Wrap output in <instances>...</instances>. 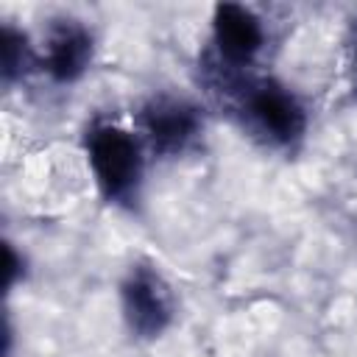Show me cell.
I'll use <instances>...</instances> for the list:
<instances>
[{"label":"cell","mask_w":357,"mask_h":357,"mask_svg":"<svg viewBox=\"0 0 357 357\" xmlns=\"http://www.w3.org/2000/svg\"><path fill=\"white\" fill-rule=\"evenodd\" d=\"M134 131L153 162H178L206 139V103L178 89H153L134 109Z\"/></svg>","instance_id":"obj_3"},{"label":"cell","mask_w":357,"mask_h":357,"mask_svg":"<svg viewBox=\"0 0 357 357\" xmlns=\"http://www.w3.org/2000/svg\"><path fill=\"white\" fill-rule=\"evenodd\" d=\"M351 73H354V92H357V31H354V42H351Z\"/></svg>","instance_id":"obj_9"},{"label":"cell","mask_w":357,"mask_h":357,"mask_svg":"<svg viewBox=\"0 0 357 357\" xmlns=\"http://www.w3.org/2000/svg\"><path fill=\"white\" fill-rule=\"evenodd\" d=\"M25 273H28L25 257H20L17 248H14V243L6 240V290L11 293L17 287V282H25Z\"/></svg>","instance_id":"obj_8"},{"label":"cell","mask_w":357,"mask_h":357,"mask_svg":"<svg viewBox=\"0 0 357 357\" xmlns=\"http://www.w3.org/2000/svg\"><path fill=\"white\" fill-rule=\"evenodd\" d=\"M117 304L126 332L142 343L159 340L178 315L173 284L148 259H137L126 268L117 284Z\"/></svg>","instance_id":"obj_5"},{"label":"cell","mask_w":357,"mask_h":357,"mask_svg":"<svg viewBox=\"0 0 357 357\" xmlns=\"http://www.w3.org/2000/svg\"><path fill=\"white\" fill-rule=\"evenodd\" d=\"M95 31L70 14L53 17L39 42V67L56 86H75L95 64Z\"/></svg>","instance_id":"obj_6"},{"label":"cell","mask_w":357,"mask_h":357,"mask_svg":"<svg viewBox=\"0 0 357 357\" xmlns=\"http://www.w3.org/2000/svg\"><path fill=\"white\" fill-rule=\"evenodd\" d=\"M3 59H0V81L6 89L25 84L31 75L42 73L39 67V42H33L22 28L14 22H3V36H0Z\"/></svg>","instance_id":"obj_7"},{"label":"cell","mask_w":357,"mask_h":357,"mask_svg":"<svg viewBox=\"0 0 357 357\" xmlns=\"http://www.w3.org/2000/svg\"><path fill=\"white\" fill-rule=\"evenodd\" d=\"M198 86L251 145L293 159L304 151L312 112L304 95L268 70L229 73L198 64Z\"/></svg>","instance_id":"obj_1"},{"label":"cell","mask_w":357,"mask_h":357,"mask_svg":"<svg viewBox=\"0 0 357 357\" xmlns=\"http://www.w3.org/2000/svg\"><path fill=\"white\" fill-rule=\"evenodd\" d=\"M81 151L100 201L123 215H139L153 159L134 126L95 114L81 128Z\"/></svg>","instance_id":"obj_2"},{"label":"cell","mask_w":357,"mask_h":357,"mask_svg":"<svg viewBox=\"0 0 357 357\" xmlns=\"http://www.w3.org/2000/svg\"><path fill=\"white\" fill-rule=\"evenodd\" d=\"M273 42L271 22L265 14L248 3H215L209 14V36L204 50L198 53V64L229 70V73H248L265 70L262 61Z\"/></svg>","instance_id":"obj_4"}]
</instances>
